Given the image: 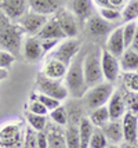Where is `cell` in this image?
<instances>
[{"label": "cell", "mask_w": 138, "mask_h": 148, "mask_svg": "<svg viewBox=\"0 0 138 148\" xmlns=\"http://www.w3.org/2000/svg\"><path fill=\"white\" fill-rule=\"evenodd\" d=\"M37 134L39 132L27 126L24 133V148H37Z\"/></svg>", "instance_id": "obj_35"}, {"label": "cell", "mask_w": 138, "mask_h": 148, "mask_svg": "<svg viewBox=\"0 0 138 148\" xmlns=\"http://www.w3.org/2000/svg\"><path fill=\"white\" fill-rule=\"evenodd\" d=\"M36 86L39 89V93L46 94L48 97H53L58 101H64L68 98L69 93L65 84L61 83V80H54V79H48L43 73H39L36 77Z\"/></svg>", "instance_id": "obj_5"}, {"label": "cell", "mask_w": 138, "mask_h": 148, "mask_svg": "<svg viewBox=\"0 0 138 148\" xmlns=\"http://www.w3.org/2000/svg\"><path fill=\"white\" fill-rule=\"evenodd\" d=\"M120 148H138V143H127L123 141L120 144Z\"/></svg>", "instance_id": "obj_45"}, {"label": "cell", "mask_w": 138, "mask_h": 148, "mask_svg": "<svg viewBox=\"0 0 138 148\" xmlns=\"http://www.w3.org/2000/svg\"><path fill=\"white\" fill-rule=\"evenodd\" d=\"M24 31L20 25H14L10 22V18L0 10V46L7 51L20 53L22 45Z\"/></svg>", "instance_id": "obj_2"}, {"label": "cell", "mask_w": 138, "mask_h": 148, "mask_svg": "<svg viewBox=\"0 0 138 148\" xmlns=\"http://www.w3.org/2000/svg\"><path fill=\"white\" fill-rule=\"evenodd\" d=\"M137 129H138V114H137Z\"/></svg>", "instance_id": "obj_48"}, {"label": "cell", "mask_w": 138, "mask_h": 148, "mask_svg": "<svg viewBox=\"0 0 138 148\" xmlns=\"http://www.w3.org/2000/svg\"><path fill=\"white\" fill-rule=\"evenodd\" d=\"M127 4V0H109V7H113L116 10H123V7Z\"/></svg>", "instance_id": "obj_42"}, {"label": "cell", "mask_w": 138, "mask_h": 148, "mask_svg": "<svg viewBox=\"0 0 138 148\" xmlns=\"http://www.w3.org/2000/svg\"><path fill=\"white\" fill-rule=\"evenodd\" d=\"M92 0H71V11L80 21H87L92 15Z\"/></svg>", "instance_id": "obj_20"}, {"label": "cell", "mask_w": 138, "mask_h": 148, "mask_svg": "<svg viewBox=\"0 0 138 148\" xmlns=\"http://www.w3.org/2000/svg\"><path fill=\"white\" fill-rule=\"evenodd\" d=\"M24 145V136L21 125L15 122L4 123L0 126V148H18Z\"/></svg>", "instance_id": "obj_6"}, {"label": "cell", "mask_w": 138, "mask_h": 148, "mask_svg": "<svg viewBox=\"0 0 138 148\" xmlns=\"http://www.w3.org/2000/svg\"><path fill=\"white\" fill-rule=\"evenodd\" d=\"M124 101H126V105L128 107L130 112L137 115L138 114V93H130Z\"/></svg>", "instance_id": "obj_39"}, {"label": "cell", "mask_w": 138, "mask_h": 148, "mask_svg": "<svg viewBox=\"0 0 138 148\" xmlns=\"http://www.w3.org/2000/svg\"><path fill=\"white\" fill-rule=\"evenodd\" d=\"M31 100H37L39 103H41L48 110V112L55 110V108H58L59 105H61V101L55 100L53 97L46 96V94H41V93H33L32 96H31Z\"/></svg>", "instance_id": "obj_30"}, {"label": "cell", "mask_w": 138, "mask_h": 148, "mask_svg": "<svg viewBox=\"0 0 138 148\" xmlns=\"http://www.w3.org/2000/svg\"><path fill=\"white\" fill-rule=\"evenodd\" d=\"M35 38L39 39V40H43V39H57V40H61V39L65 38V35L62 32L58 21L54 17V18L47 21V24L41 28V31Z\"/></svg>", "instance_id": "obj_19"}, {"label": "cell", "mask_w": 138, "mask_h": 148, "mask_svg": "<svg viewBox=\"0 0 138 148\" xmlns=\"http://www.w3.org/2000/svg\"><path fill=\"white\" fill-rule=\"evenodd\" d=\"M86 53L80 51L71 65L68 66V71L65 75V87L68 89V93L73 98H83L86 91L88 90L84 79V72H83V62H84Z\"/></svg>", "instance_id": "obj_1"}, {"label": "cell", "mask_w": 138, "mask_h": 148, "mask_svg": "<svg viewBox=\"0 0 138 148\" xmlns=\"http://www.w3.org/2000/svg\"><path fill=\"white\" fill-rule=\"evenodd\" d=\"M108 148H120V145H116V144H112L111 147H108Z\"/></svg>", "instance_id": "obj_47"}, {"label": "cell", "mask_w": 138, "mask_h": 148, "mask_svg": "<svg viewBox=\"0 0 138 148\" xmlns=\"http://www.w3.org/2000/svg\"><path fill=\"white\" fill-rule=\"evenodd\" d=\"M88 148H108V138L101 127H94Z\"/></svg>", "instance_id": "obj_28"}, {"label": "cell", "mask_w": 138, "mask_h": 148, "mask_svg": "<svg viewBox=\"0 0 138 148\" xmlns=\"http://www.w3.org/2000/svg\"><path fill=\"white\" fill-rule=\"evenodd\" d=\"M101 66H102V73H104V79L109 83L116 82V79L120 75V61L118 57H115L113 54L108 51V50H102L101 51Z\"/></svg>", "instance_id": "obj_8"}, {"label": "cell", "mask_w": 138, "mask_h": 148, "mask_svg": "<svg viewBox=\"0 0 138 148\" xmlns=\"http://www.w3.org/2000/svg\"><path fill=\"white\" fill-rule=\"evenodd\" d=\"M39 42L44 53L51 51L54 47H57L59 45V40H57V39H43V40H39Z\"/></svg>", "instance_id": "obj_40"}, {"label": "cell", "mask_w": 138, "mask_h": 148, "mask_svg": "<svg viewBox=\"0 0 138 148\" xmlns=\"http://www.w3.org/2000/svg\"><path fill=\"white\" fill-rule=\"evenodd\" d=\"M25 118H27L29 126L35 129L36 132H44L47 126V118L43 115H35V114H31V112H27L25 114Z\"/></svg>", "instance_id": "obj_29"}, {"label": "cell", "mask_w": 138, "mask_h": 148, "mask_svg": "<svg viewBox=\"0 0 138 148\" xmlns=\"http://www.w3.org/2000/svg\"><path fill=\"white\" fill-rule=\"evenodd\" d=\"M55 19L58 21V24L61 26L64 35H65V38L72 39L77 36V33H79L77 21H76V17L71 11H68L65 8H61L57 13V15H55Z\"/></svg>", "instance_id": "obj_10"}, {"label": "cell", "mask_w": 138, "mask_h": 148, "mask_svg": "<svg viewBox=\"0 0 138 148\" xmlns=\"http://www.w3.org/2000/svg\"><path fill=\"white\" fill-rule=\"evenodd\" d=\"M15 57H14L13 53L7 51V50H0V68L1 69H10L11 65L14 64Z\"/></svg>", "instance_id": "obj_38"}, {"label": "cell", "mask_w": 138, "mask_h": 148, "mask_svg": "<svg viewBox=\"0 0 138 148\" xmlns=\"http://www.w3.org/2000/svg\"><path fill=\"white\" fill-rule=\"evenodd\" d=\"M47 138H48V148H66L65 137L59 130L53 129L47 134Z\"/></svg>", "instance_id": "obj_31"}, {"label": "cell", "mask_w": 138, "mask_h": 148, "mask_svg": "<svg viewBox=\"0 0 138 148\" xmlns=\"http://www.w3.org/2000/svg\"><path fill=\"white\" fill-rule=\"evenodd\" d=\"M99 17L111 24L113 21H118V19L122 18V11L113 8V7H101L99 8Z\"/></svg>", "instance_id": "obj_33"}, {"label": "cell", "mask_w": 138, "mask_h": 148, "mask_svg": "<svg viewBox=\"0 0 138 148\" xmlns=\"http://www.w3.org/2000/svg\"><path fill=\"white\" fill-rule=\"evenodd\" d=\"M29 8L32 13L40 15H51L57 14L62 8V0H28Z\"/></svg>", "instance_id": "obj_11"}, {"label": "cell", "mask_w": 138, "mask_h": 148, "mask_svg": "<svg viewBox=\"0 0 138 148\" xmlns=\"http://www.w3.org/2000/svg\"><path fill=\"white\" fill-rule=\"evenodd\" d=\"M92 132H94V125L88 118L83 116L79 123V134H80V148H88L90 140H91Z\"/></svg>", "instance_id": "obj_23"}, {"label": "cell", "mask_w": 138, "mask_h": 148, "mask_svg": "<svg viewBox=\"0 0 138 148\" xmlns=\"http://www.w3.org/2000/svg\"><path fill=\"white\" fill-rule=\"evenodd\" d=\"M123 127V138L127 143H138V129H137V115L133 112H126L122 118Z\"/></svg>", "instance_id": "obj_13"}, {"label": "cell", "mask_w": 138, "mask_h": 148, "mask_svg": "<svg viewBox=\"0 0 138 148\" xmlns=\"http://www.w3.org/2000/svg\"><path fill=\"white\" fill-rule=\"evenodd\" d=\"M79 98H75L69 103L68 107H65L66 114H68V125H79L82 118H83V110L82 105L77 103Z\"/></svg>", "instance_id": "obj_25"}, {"label": "cell", "mask_w": 138, "mask_h": 148, "mask_svg": "<svg viewBox=\"0 0 138 148\" xmlns=\"http://www.w3.org/2000/svg\"><path fill=\"white\" fill-rule=\"evenodd\" d=\"M113 91H115L113 83H109V82H102L94 87H90L83 96L84 107L88 111H94L99 107H104L105 104H108Z\"/></svg>", "instance_id": "obj_4"}, {"label": "cell", "mask_w": 138, "mask_h": 148, "mask_svg": "<svg viewBox=\"0 0 138 148\" xmlns=\"http://www.w3.org/2000/svg\"><path fill=\"white\" fill-rule=\"evenodd\" d=\"M83 72L87 87H94L104 82V73L101 66V51L97 47H91L84 56Z\"/></svg>", "instance_id": "obj_3"}, {"label": "cell", "mask_w": 138, "mask_h": 148, "mask_svg": "<svg viewBox=\"0 0 138 148\" xmlns=\"http://www.w3.org/2000/svg\"><path fill=\"white\" fill-rule=\"evenodd\" d=\"M80 47H82V42L79 39L72 38L69 40H65L57 46V49L51 54V58H55V60L61 61L64 65L69 66L71 62L75 60V57L80 53Z\"/></svg>", "instance_id": "obj_7"}, {"label": "cell", "mask_w": 138, "mask_h": 148, "mask_svg": "<svg viewBox=\"0 0 138 148\" xmlns=\"http://www.w3.org/2000/svg\"><path fill=\"white\" fill-rule=\"evenodd\" d=\"M128 49H131V50H134L135 53H138V28H137V32H135V36L133 39L131 46H130Z\"/></svg>", "instance_id": "obj_43"}, {"label": "cell", "mask_w": 138, "mask_h": 148, "mask_svg": "<svg viewBox=\"0 0 138 148\" xmlns=\"http://www.w3.org/2000/svg\"><path fill=\"white\" fill-rule=\"evenodd\" d=\"M50 118L53 119L54 123H57L58 126H65L68 125V114H66L65 107L59 105L58 108L50 111Z\"/></svg>", "instance_id": "obj_34"}, {"label": "cell", "mask_w": 138, "mask_h": 148, "mask_svg": "<svg viewBox=\"0 0 138 148\" xmlns=\"http://www.w3.org/2000/svg\"><path fill=\"white\" fill-rule=\"evenodd\" d=\"M47 21H48V18L46 15H40V14L31 11L28 14H24L20 18V26L25 33L36 36L41 31V28L47 24Z\"/></svg>", "instance_id": "obj_9"}, {"label": "cell", "mask_w": 138, "mask_h": 148, "mask_svg": "<svg viewBox=\"0 0 138 148\" xmlns=\"http://www.w3.org/2000/svg\"><path fill=\"white\" fill-rule=\"evenodd\" d=\"M28 112L35 114V115L46 116L48 114V110L41 103H39L37 100H29V103H28Z\"/></svg>", "instance_id": "obj_37"}, {"label": "cell", "mask_w": 138, "mask_h": 148, "mask_svg": "<svg viewBox=\"0 0 138 148\" xmlns=\"http://www.w3.org/2000/svg\"><path fill=\"white\" fill-rule=\"evenodd\" d=\"M66 148H80L79 125H68L64 133Z\"/></svg>", "instance_id": "obj_26"}, {"label": "cell", "mask_w": 138, "mask_h": 148, "mask_svg": "<svg viewBox=\"0 0 138 148\" xmlns=\"http://www.w3.org/2000/svg\"><path fill=\"white\" fill-rule=\"evenodd\" d=\"M22 53H24V57L27 61L29 62H36L39 61L40 58L43 57V49L40 46L39 39L36 38H28L25 42H24V46H22Z\"/></svg>", "instance_id": "obj_17"}, {"label": "cell", "mask_w": 138, "mask_h": 148, "mask_svg": "<svg viewBox=\"0 0 138 148\" xmlns=\"http://www.w3.org/2000/svg\"><path fill=\"white\" fill-rule=\"evenodd\" d=\"M108 51L113 54L115 57H122V54L126 51V46H124V39H123V29L122 26L112 29V32L108 36L106 40V49Z\"/></svg>", "instance_id": "obj_12"}, {"label": "cell", "mask_w": 138, "mask_h": 148, "mask_svg": "<svg viewBox=\"0 0 138 148\" xmlns=\"http://www.w3.org/2000/svg\"><path fill=\"white\" fill-rule=\"evenodd\" d=\"M105 133L108 141H111L112 144H116L122 143L123 138V127H122V122L120 121H109L104 127H101Z\"/></svg>", "instance_id": "obj_21"}, {"label": "cell", "mask_w": 138, "mask_h": 148, "mask_svg": "<svg viewBox=\"0 0 138 148\" xmlns=\"http://www.w3.org/2000/svg\"><path fill=\"white\" fill-rule=\"evenodd\" d=\"M66 71H68V66L64 65L61 61L55 60V58H48L44 66H43V75L48 79H54V80H61V79H65Z\"/></svg>", "instance_id": "obj_16"}, {"label": "cell", "mask_w": 138, "mask_h": 148, "mask_svg": "<svg viewBox=\"0 0 138 148\" xmlns=\"http://www.w3.org/2000/svg\"><path fill=\"white\" fill-rule=\"evenodd\" d=\"M37 148H48V138L43 132H39L37 134Z\"/></svg>", "instance_id": "obj_41"}, {"label": "cell", "mask_w": 138, "mask_h": 148, "mask_svg": "<svg viewBox=\"0 0 138 148\" xmlns=\"http://www.w3.org/2000/svg\"><path fill=\"white\" fill-rule=\"evenodd\" d=\"M120 69L123 72H138V53L127 49L120 57Z\"/></svg>", "instance_id": "obj_22"}, {"label": "cell", "mask_w": 138, "mask_h": 148, "mask_svg": "<svg viewBox=\"0 0 138 148\" xmlns=\"http://www.w3.org/2000/svg\"><path fill=\"white\" fill-rule=\"evenodd\" d=\"M135 22H137V25H138V18H137V21H135Z\"/></svg>", "instance_id": "obj_49"}, {"label": "cell", "mask_w": 138, "mask_h": 148, "mask_svg": "<svg viewBox=\"0 0 138 148\" xmlns=\"http://www.w3.org/2000/svg\"><path fill=\"white\" fill-rule=\"evenodd\" d=\"M87 31L92 36H106L108 33H111V25L109 22H106L104 18H101L99 15H91L87 19Z\"/></svg>", "instance_id": "obj_18"}, {"label": "cell", "mask_w": 138, "mask_h": 148, "mask_svg": "<svg viewBox=\"0 0 138 148\" xmlns=\"http://www.w3.org/2000/svg\"><path fill=\"white\" fill-rule=\"evenodd\" d=\"M92 3H95L99 8L101 7H109V0H92Z\"/></svg>", "instance_id": "obj_44"}, {"label": "cell", "mask_w": 138, "mask_h": 148, "mask_svg": "<svg viewBox=\"0 0 138 148\" xmlns=\"http://www.w3.org/2000/svg\"><path fill=\"white\" fill-rule=\"evenodd\" d=\"M138 18V0H128L122 10V19L126 22H133Z\"/></svg>", "instance_id": "obj_27"}, {"label": "cell", "mask_w": 138, "mask_h": 148, "mask_svg": "<svg viewBox=\"0 0 138 148\" xmlns=\"http://www.w3.org/2000/svg\"><path fill=\"white\" fill-rule=\"evenodd\" d=\"M124 86L133 93H138V72H123Z\"/></svg>", "instance_id": "obj_36"}, {"label": "cell", "mask_w": 138, "mask_h": 148, "mask_svg": "<svg viewBox=\"0 0 138 148\" xmlns=\"http://www.w3.org/2000/svg\"><path fill=\"white\" fill-rule=\"evenodd\" d=\"M88 119L91 121L94 127H104L106 123L111 121V116H109V112H108V107L104 105V107H99L97 110L91 111Z\"/></svg>", "instance_id": "obj_24"}, {"label": "cell", "mask_w": 138, "mask_h": 148, "mask_svg": "<svg viewBox=\"0 0 138 148\" xmlns=\"http://www.w3.org/2000/svg\"><path fill=\"white\" fill-rule=\"evenodd\" d=\"M7 76H8V71H7V69H1V68H0V82H1L3 79H6Z\"/></svg>", "instance_id": "obj_46"}, {"label": "cell", "mask_w": 138, "mask_h": 148, "mask_svg": "<svg viewBox=\"0 0 138 148\" xmlns=\"http://www.w3.org/2000/svg\"><path fill=\"white\" fill-rule=\"evenodd\" d=\"M0 10L10 19H20L27 11V0H1Z\"/></svg>", "instance_id": "obj_14"}, {"label": "cell", "mask_w": 138, "mask_h": 148, "mask_svg": "<svg viewBox=\"0 0 138 148\" xmlns=\"http://www.w3.org/2000/svg\"><path fill=\"white\" fill-rule=\"evenodd\" d=\"M137 22L133 21V22H126L124 25L122 26L123 29V39H124V46L126 49H128L133 43V39L135 36V32H137Z\"/></svg>", "instance_id": "obj_32"}, {"label": "cell", "mask_w": 138, "mask_h": 148, "mask_svg": "<svg viewBox=\"0 0 138 148\" xmlns=\"http://www.w3.org/2000/svg\"><path fill=\"white\" fill-rule=\"evenodd\" d=\"M108 112L111 121H120L126 114V101L120 91H113L108 101Z\"/></svg>", "instance_id": "obj_15"}]
</instances>
